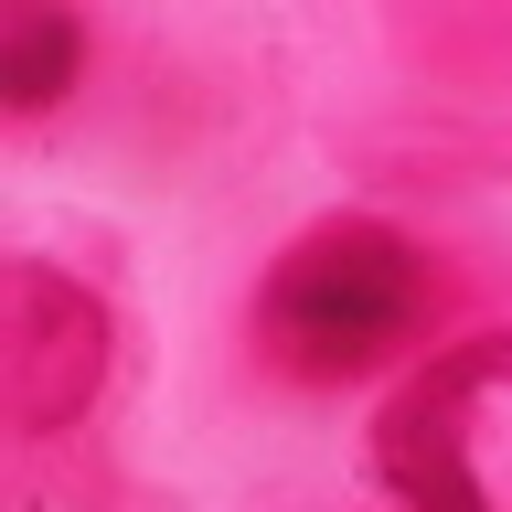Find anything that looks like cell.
Masks as SVG:
<instances>
[{"label": "cell", "mask_w": 512, "mask_h": 512, "mask_svg": "<svg viewBox=\"0 0 512 512\" xmlns=\"http://www.w3.org/2000/svg\"><path fill=\"white\" fill-rule=\"evenodd\" d=\"M416 320H427V256L374 214L310 224L256 288V342L310 384H352L395 363L416 342Z\"/></svg>", "instance_id": "obj_1"}, {"label": "cell", "mask_w": 512, "mask_h": 512, "mask_svg": "<svg viewBox=\"0 0 512 512\" xmlns=\"http://www.w3.org/2000/svg\"><path fill=\"white\" fill-rule=\"evenodd\" d=\"M107 384V299L43 256L0 267V416L22 438H54Z\"/></svg>", "instance_id": "obj_3"}, {"label": "cell", "mask_w": 512, "mask_h": 512, "mask_svg": "<svg viewBox=\"0 0 512 512\" xmlns=\"http://www.w3.org/2000/svg\"><path fill=\"white\" fill-rule=\"evenodd\" d=\"M512 384V331H470V342L427 352L374 416V480L395 491L406 512H491L470 470V406Z\"/></svg>", "instance_id": "obj_2"}, {"label": "cell", "mask_w": 512, "mask_h": 512, "mask_svg": "<svg viewBox=\"0 0 512 512\" xmlns=\"http://www.w3.org/2000/svg\"><path fill=\"white\" fill-rule=\"evenodd\" d=\"M75 75H86V22L75 11H11L0 22V107L11 118H43Z\"/></svg>", "instance_id": "obj_4"}]
</instances>
